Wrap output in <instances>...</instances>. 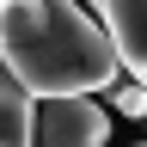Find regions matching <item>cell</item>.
I'll return each mask as SVG.
<instances>
[{
	"label": "cell",
	"instance_id": "obj_1",
	"mask_svg": "<svg viewBox=\"0 0 147 147\" xmlns=\"http://www.w3.org/2000/svg\"><path fill=\"white\" fill-rule=\"evenodd\" d=\"M0 55L37 98L110 92L123 74L104 18L80 0H0Z\"/></svg>",
	"mask_w": 147,
	"mask_h": 147
},
{
	"label": "cell",
	"instance_id": "obj_2",
	"mask_svg": "<svg viewBox=\"0 0 147 147\" xmlns=\"http://www.w3.org/2000/svg\"><path fill=\"white\" fill-rule=\"evenodd\" d=\"M104 141H110V117L92 104V92L43 98V110H37V147H104Z\"/></svg>",
	"mask_w": 147,
	"mask_h": 147
},
{
	"label": "cell",
	"instance_id": "obj_3",
	"mask_svg": "<svg viewBox=\"0 0 147 147\" xmlns=\"http://www.w3.org/2000/svg\"><path fill=\"white\" fill-rule=\"evenodd\" d=\"M86 6L104 18V31H110V43H117L123 67L147 86V0H86Z\"/></svg>",
	"mask_w": 147,
	"mask_h": 147
},
{
	"label": "cell",
	"instance_id": "obj_4",
	"mask_svg": "<svg viewBox=\"0 0 147 147\" xmlns=\"http://www.w3.org/2000/svg\"><path fill=\"white\" fill-rule=\"evenodd\" d=\"M37 92L18 80L0 55V147H37Z\"/></svg>",
	"mask_w": 147,
	"mask_h": 147
},
{
	"label": "cell",
	"instance_id": "obj_5",
	"mask_svg": "<svg viewBox=\"0 0 147 147\" xmlns=\"http://www.w3.org/2000/svg\"><path fill=\"white\" fill-rule=\"evenodd\" d=\"M110 104H117L123 117H147V86L129 74V80H117V86H110Z\"/></svg>",
	"mask_w": 147,
	"mask_h": 147
},
{
	"label": "cell",
	"instance_id": "obj_6",
	"mask_svg": "<svg viewBox=\"0 0 147 147\" xmlns=\"http://www.w3.org/2000/svg\"><path fill=\"white\" fill-rule=\"evenodd\" d=\"M135 147H147V141H135Z\"/></svg>",
	"mask_w": 147,
	"mask_h": 147
}]
</instances>
